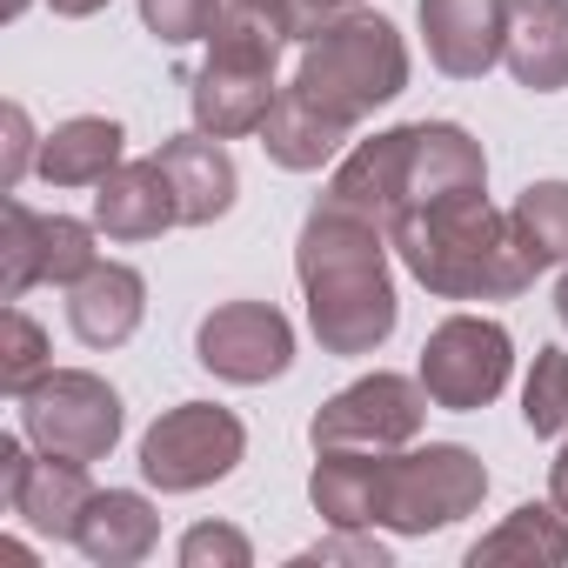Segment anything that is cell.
I'll return each mask as SVG.
<instances>
[{"label":"cell","instance_id":"cell-13","mask_svg":"<svg viewBox=\"0 0 568 568\" xmlns=\"http://www.w3.org/2000/svg\"><path fill=\"white\" fill-rule=\"evenodd\" d=\"M408 148H415V121L408 128H388L375 141H355L342 154V168L328 174V207L342 214H362L375 227H395V214L408 207Z\"/></svg>","mask_w":568,"mask_h":568},{"label":"cell","instance_id":"cell-26","mask_svg":"<svg viewBox=\"0 0 568 568\" xmlns=\"http://www.w3.org/2000/svg\"><path fill=\"white\" fill-rule=\"evenodd\" d=\"M521 422H528V435L568 428V355L561 348H535L528 382H521Z\"/></svg>","mask_w":568,"mask_h":568},{"label":"cell","instance_id":"cell-32","mask_svg":"<svg viewBox=\"0 0 568 568\" xmlns=\"http://www.w3.org/2000/svg\"><path fill=\"white\" fill-rule=\"evenodd\" d=\"M295 561H362V568H388V548H382L375 535H355V528H342L335 541H315V548H302Z\"/></svg>","mask_w":568,"mask_h":568},{"label":"cell","instance_id":"cell-19","mask_svg":"<svg viewBox=\"0 0 568 568\" xmlns=\"http://www.w3.org/2000/svg\"><path fill=\"white\" fill-rule=\"evenodd\" d=\"M161 168H168V181H174V201H181V227H207V221H221L227 207H234V187H241V174H234V154L214 141V134H174V141H161V154H154Z\"/></svg>","mask_w":568,"mask_h":568},{"label":"cell","instance_id":"cell-9","mask_svg":"<svg viewBox=\"0 0 568 568\" xmlns=\"http://www.w3.org/2000/svg\"><path fill=\"white\" fill-rule=\"evenodd\" d=\"M422 422H428V388H422V375H388V368H375V375H362V382H348L342 395H328L322 408H315V422H308V442H315V455L322 448H408L415 435H422Z\"/></svg>","mask_w":568,"mask_h":568},{"label":"cell","instance_id":"cell-21","mask_svg":"<svg viewBox=\"0 0 568 568\" xmlns=\"http://www.w3.org/2000/svg\"><path fill=\"white\" fill-rule=\"evenodd\" d=\"M154 541H161V515L134 488H94V501L74 528V548L94 568H134V561L154 555Z\"/></svg>","mask_w":568,"mask_h":568},{"label":"cell","instance_id":"cell-6","mask_svg":"<svg viewBox=\"0 0 568 568\" xmlns=\"http://www.w3.org/2000/svg\"><path fill=\"white\" fill-rule=\"evenodd\" d=\"M21 408V435L41 448V455H61V462H101L114 455L121 442V395L88 375V368H48L28 395H14Z\"/></svg>","mask_w":568,"mask_h":568},{"label":"cell","instance_id":"cell-38","mask_svg":"<svg viewBox=\"0 0 568 568\" xmlns=\"http://www.w3.org/2000/svg\"><path fill=\"white\" fill-rule=\"evenodd\" d=\"M335 8H355V0H335Z\"/></svg>","mask_w":568,"mask_h":568},{"label":"cell","instance_id":"cell-11","mask_svg":"<svg viewBox=\"0 0 568 568\" xmlns=\"http://www.w3.org/2000/svg\"><path fill=\"white\" fill-rule=\"evenodd\" d=\"M194 362L234 388H261L274 375H288L295 362V328L267 302H221L214 315H201L194 328Z\"/></svg>","mask_w":568,"mask_h":568},{"label":"cell","instance_id":"cell-4","mask_svg":"<svg viewBox=\"0 0 568 568\" xmlns=\"http://www.w3.org/2000/svg\"><path fill=\"white\" fill-rule=\"evenodd\" d=\"M288 54V41L241 21V14H221V28L207 34V61L187 74V108H194V128L214 134V141H234V134H261L267 108H274V68Z\"/></svg>","mask_w":568,"mask_h":568},{"label":"cell","instance_id":"cell-24","mask_svg":"<svg viewBox=\"0 0 568 568\" xmlns=\"http://www.w3.org/2000/svg\"><path fill=\"white\" fill-rule=\"evenodd\" d=\"M475 568H495V561H521V568H555L568 561V508L548 495V501H521L515 515H501V528H488L475 548H468Z\"/></svg>","mask_w":568,"mask_h":568},{"label":"cell","instance_id":"cell-37","mask_svg":"<svg viewBox=\"0 0 568 568\" xmlns=\"http://www.w3.org/2000/svg\"><path fill=\"white\" fill-rule=\"evenodd\" d=\"M21 8H28V0H0V14H8V21H14V14H21Z\"/></svg>","mask_w":568,"mask_h":568},{"label":"cell","instance_id":"cell-12","mask_svg":"<svg viewBox=\"0 0 568 568\" xmlns=\"http://www.w3.org/2000/svg\"><path fill=\"white\" fill-rule=\"evenodd\" d=\"M0 495H8V515H21L34 535L74 541L94 501V481H88V462L41 455L28 435H0Z\"/></svg>","mask_w":568,"mask_h":568},{"label":"cell","instance_id":"cell-3","mask_svg":"<svg viewBox=\"0 0 568 568\" xmlns=\"http://www.w3.org/2000/svg\"><path fill=\"white\" fill-rule=\"evenodd\" d=\"M295 88L328 108L335 121H368L375 108H388L408 88V41L382 21V14H335L295 68Z\"/></svg>","mask_w":568,"mask_h":568},{"label":"cell","instance_id":"cell-10","mask_svg":"<svg viewBox=\"0 0 568 568\" xmlns=\"http://www.w3.org/2000/svg\"><path fill=\"white\" fill-rule=\"evenodd\" d=\"M94 227L68 221V214H34L28 201L0 207V295L21 302L34 281H54V288H74V281L94 267Z\"/></svg>","mask_w":568,"mask_h":568},{"label":"cell","instance_id":"cell-14","mask_svg":"<svg viewBox=\"0 0 568 568\" xmlns=\"http://www.w3.org/2000/svg\"><path fill=\"white\" fill-rule=\"evenodd\" d=\"M422 41L448 81H481L508 41V0H422Z\"/></svg>","mask_w":568,"mask_h":568},{"label":"cell","instance_id":"cell-5","mask_svg":"<svg viewBox=\"0 0 568 568\" xmlns=\"http://www.w3.org/2000/svg\"><path fill=\"white\" fill-rule=\"evenodd\" d=\"M488 495V468L462 442H428V448H388L382 455V508L375 528L395 535H428L462 515H475Z\"/></svg>","mask_w":568,"mask_h":568},{"label":"cell","instance_id":"cell-29","mask_svg":"<svg viewBox=\"0 0 568 568\" xmlns=\"http://www.w3.org/2000/svg\"><path fill=\"white\" fill-rule=\"evenodd\" d=\"M227 14V0H141V21L154 41L168 48H187V41H207Z\"/></svg>","mask_w":568,"mask_h":568},{"label":"cell","instance_id":"cell-2","mask_svg":"<svg viewBox=\"0 0 568 568\" xmlns=\"http://www.w3.org/2000/svg\"><path fill=\"white\" fill-rule=\"evenodd\" d=\"M388 227L342 214V207H315L302 221L295 241V274H302V295H308V328L328 355H375L395 322V274H388Z\"/></svg>","mask_w":568,"mask_h":568},{"label":"cell","instance_id":"cell-31","mask_svg":"<svg viewBox=\"0 0 568 568\" xmlns=\"http://www.w3.org/2000/svg\"><path fill=\"white\" fill-rule=\"evenodd\" d=\"M0 128H8V154H0V187H21L28 168H41V148H34V128H28V108L8 101V114H0Z\"/></svg>","mask_w":568,"mask_h":568},{"label":"cell","instance_id":"cell-25","mask_svg":"<svg viewBox=\"0 0 568 568\" xmlns=\"http://www.w3.org/2000/svg\"><path fill=\"white\" fill-rule=\"evenodd\" d=\"M508 214H515V227L541 247L548 267H568V181H535V187H521V201H515Z\"/></svg>","mask_w":568,"mask_h":568},{"label":"cell","instance_id":"cell-1","mask_svg":"<svg viewBox=\"0 0 568 568\" xmlns=\"http://www.w3.org/2000/svg\"><path fill=\"white\" fill-rule=\"evenodd\" d=\"M388 241L402 267L442 302H515L548 267L541 247L515 227V214L488 207V194L422 201L388 227Z\"/></svg>","mask_w":568,"mask_h":568},{"label":"cell","instance_id":"cell-20","mask_svg":"<svg viewBox=\"0 0 568 568\" xmlns=\"http://www.w3.org/2000/svg\"><path fill=\"white\" fill-rule=\"evenodd\" d=\"M501 61L528 94L568 88V0H508Z\"/></svg>","mask_w":568,"mask_h":568},{"label":"cell","instance_id":"cell-22","mask_svg":"<svg viewBox=\"0 0 568 568\" xmlns=\"http://www.w3.org/2000/svg\"><path fill=\"white\" fill-rule=\"evenodd\" d=\"M308 501L328 528H375L382 508V448H322Z\"/></svg>","mask_w":568,"mask_h":568},{"label":"cell","instance_id":"cell-17","mask_svg":"<svg viewBox=\"0 0 568 568\" xmlns=\"http://www.w3.org/2000/svg\"><path fill=\"white\" fill-rule=\"evenodd\" d=\"M148 315V281L128 261H94L74 288H68V328L88 348H121Z\"/></svg>","mask_w":568,"mask_h":568},{"label":"cell","instance_id":"cell-35","mask_svg":"<svg viewBox=\"0 0 568 568\" xmlns=\"http://www.w3.org/2000/svg\"><path fill=\"white\" fill-rule=\"evenodd\" d=\"M28 561H34V555H28L21 541H0V568H28Z\"/></svg>","mask_w":568,"mask_h":568},{"label":"cell","instance_id":"cell-28","mask_svg":"<svg viewBox=\"0 0 568 568\" xmlns=\"http://www.w3.org/2000/svg\"><path fill=\"white\" fill-rule=\"evenodd\" d=\"M48 368H54V362H48L41 322L21 315V308H8V322H0V388H8V395H28Z\"/></svg>","mask_w":568,"mask_h":568},{"label":"cell","instance_id":"cell-18","mask_svg":"<svg viewBox=\"0 0 568 568\" xmlns=\"http://www.w3.org/2000/svg\"><path fill=\"white\" fill-rule=\"evenodd\" d=\"M348 141H355V128L335 121L328 108H315L295 81L274 94V108H267V121H261V148H267V161H274V168H288V174H315V168H328Z\"/></svg>","mask_w":568,"mask_h":568},{"label":"cell","instance_id":"cell-23","mask_svg":"<svg viewBox=\"0 0 568 568\" xmlns=\"http://www.w3.org/2000/svg\"><path fill=\"white\" fill-rule=\"evenodd\" d=\"M121 154H128L121 121H108V114H74V121H61V128L41 141V181H48V187H101V181L121 168Z\"/></svg>","mask_w":568,"mask_h":568},{"label":"cell","instance_id":"cell-27","mask_svg":"<svg viewBox=\"0 0 568 568\" xmlns=\"http://www.w3.org/2000/svg\"><path fill=\"white\" fill-rule=\"evenodd\" d=\"M227 14H241V21H254V28H267V34H281L288 48H308L342 8L335 0H227Z\"/></svg>","mask_w":568,"mask_h":568},{"label":"cell","instance_id":"cell-36","mask_svg":"<svg viewBox=\"0 0 568 568\" xmlns=\"http://www.w3.org/2000/svg\"><path fill=\"white\" fill-rule=\"evenodd\" d=\"M555 315H561V328H568V274L555 281Z\"/></svg>","mask_w":568,"mask_h":568},{"label":"cell","instance_id":"cell-8","mask_svg":"<svg viewBox=\"0 0 568 568\" xmlns=\"http://www.w3.org/2000/svg\"><path fill=\"white\" fill-rule=\"evenodd\" d=\"M508 375H515V342L488 315H448L422 342V388H428L435 408L475 415L508 388Z\"/></svg>","mask_w":568,"mask_h":568},{"label":"cell","instance_id":"cell-7","mask_svg":"<svg viewBox=\"0 0 568 568\" xmlns=\"http://www.w3.org/2000/svg\"><path fill=\"white\" fill-rule=\"evenodd\" d=\"M241 455H247V428L221 402H181L141 435V475L161 495L214 488V481H227L241 468Z\"/></svg>","mask_w":568,"mask_h":568},{"label":"cell","instance_id":"cell-34","mask_svg":"<svg viewBox=\"0 0 568 568\" xmlns=\"http://www.w3.org/2000/svg\"><path fill=\"white\" fill-rule=\"evenodd\" d=\"M48 8H54V14H68V21H88V14H101V8H108V0H48Z\"/></svg>","mask_w":568,"mask_h":568},{"label":"cell","instance_id":"cell-16","mask_svg":"<svg viewBox=\"0 0 568 568\" xmlns=\"http://www.w3.org/2000/svg\"><path fill=\"white\" fill-rule=\"evenodd\" d=\"M448 194H488V154L468 128L455 121H415V148H408V207L422 201H448ZM402 207V214H408ZM395 214V221H402Z\"/></svg>","mask_w":568,"mask_h":568},{"label":"cell","instance_id":"cell-33","mask_svg":"<svg viewBox=\"0 0 568 568\" xmlns=\"http://www.w3.org/2000/svg\"><path fill=\"white\" fill-rule=\"evenodd\" d=\"M548 495L568 508V442H561V455H555V468H548Z\"/></svg>","mask_w":568,"mask_h":568},{"label":"cell","instance_id":"cell-30","mask_svg":"<svg viewBox=\"0 0 568 568\" xmlns=\"http://www.w3.org/2000/svg\"><path fill=\"white\" fill-rule=\"evenodd\" d=\"M247 561H254V548L227 521H194L181 535V568H247Z\"/></svg>","mask_w":568,"mask_h":568},{"label":"cell","instance_id":"cell-15","mask_svg":"<svg viewBox=\"0 0 568 568\" xmlns=\"http://www.w3.org/2000/svg\"><path fill=\"white\" fill-rule=\"evenodd\" d=\"M94 227L108 241H161L168 227H181V201L161 161H121L101 194H94Z\"/></svg>","mask_w":568,"mask_h":568}]
</instances>
